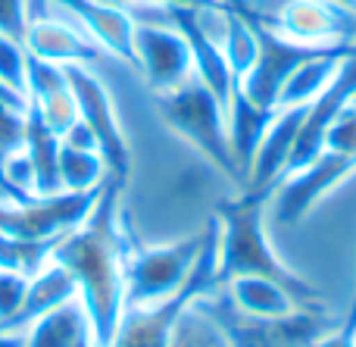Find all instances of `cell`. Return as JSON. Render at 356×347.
Segmentation results:
<instances>
[{"label":"cell","instance_id":"obj_31","mask_svg":"<svg viewBox=\"0 0 356 347\" xmlns=\"http://www.w3.org/2000/svg\"><path fill=\"white\" fill-rule=\"evenodd\" d=\"M338 3H344V6H353V0H338Z\"/></svg>","mask_w":356,"mask_h":347},{"label":"cell","instance_id":"obj_33","mask_svg":"<svg viewBox=\"0 0 356 347\" xmlns=\"http://www.w3.org/2000/svg\"><path fill=\"white\" fill-rule=\"evenodd\" d=\"M353 10H356V0H353Z\"/></svg>","mask_w":356,"mask_h":347},{"label":"cell","instance_id":"obj_27","mask_svg":"<svg viewBox=\"0 0 356 347\" xmlns=\"http://www.w3.org/2000/svg\"><path fill=\"white\" fill-rule=\"evenodd\" d=\"M325 150L356 156V104H347L325 131Z\"/></svg>","mask_w":356,"mask_h":347},{"label":"cell","instance_id":"obj_25","mask_svg":"<svg viewBox=\"0 0 356 347\" xmlns=\"http://www.w3.org/2000/svg\"><path fill=\"white\" fill-rule=\"evenodd\" d=\"M41 3H47V0H0V35L25 41L29 22L38 13H44Z\"/></svg>","mask_w":356,"mask_h":347},{"label":"cell","instance_id":"obj_5","mask_svg":"<svg viewBox=\"0 0 356 347\" xmlns=\"http://www.w3.org/2000/svg\"><path fill=\"white\" fill-rule=\"evenodd\" d=\"M66 81H69V91H72L75 104H79V119L97 138V147H100V156L106 160L110 179L129 185L131 144L125 138L122 122H119L116 100H113L106 81L100 79L94 66H81V63L66 66Z\"/></svg>","mask_w":356,"mask_h":347},{"label":"cell","instance_id":"obj_17","mask_svg":"<svg viewBox=\"0 0 356 347\" xmlns=\"http://www.w3.org/2000/svg\"><path fill=\"white\" fill-rule=\"evenodd\" d=\"M353 44H344V47H322L313 50L294 72L288 75L282 94H278V106L275 110H288V106H309L316 97L325 94V88L334 81L338 75V66L344 60V54H350Z\"/></svg>","mask_w":356,"mask_h":347},{"label":"cell","instance_id":"obj_29","mask_svg":"<svg viewBox=\"0 0 356 347\" xmlns=\"http://www.w3.org/2000/svg\"><path fill=\"white\" fill-rule=\"evenodd\" d=\"M129 3L163 6V10H175V6H181V10H200V6H213V3H219V0H129ZM129 3H125V6H129Z\"/></svg>","mask_w":356,"mask_h":347},{"label":"cell","instance_id":"obj_14","mask_svg":"<svg viewBox=\"0 0 356 347\" xmlns=\"http://www.w3.org/2000/svg\"><path fill=\"white\" fill-rule=\"evenodd\" d=\"M75 298H79L75 279L56 260H50L41 273L29 279V288H25V294H22V304H19V310L0 325V332H6V335H25L29 325H35L38 319L47 316L50 310H56V307L69 304V300H75Z\"/></svg>","mask_w":356,"mask_h":347},{"label":"cell","instance_id":"obj_12","mask_svg":"<svg viewBox=\"0 0 356 347\" xmlns=\"http://www.w3.org/2000/svg\"><path fill=\"white\" fill-rule=\"evenodd\" d=\"M25 50L38 60L56 63V66H72V63H81V66H94L100 56H106L79 25L69 16L56 13H38L29 22V31H25Z\"/></svg>","mask_w":356,"mask_h":347},{"label":"cell","instance_id":"obj_11","mask_svg":"<svg viewBox=\"0 0 356 347\" xmlns=\"http://www.w3.org/2000/svg\"><path fill=\"white\" fill-rule=\"evenodd\" d=\"M47 3L72 19L106 56L135 69V16L129 6L104 0H47Z\"/></svg>","mask_w":356,"mask_h":347},{"label":"cell","instance_id":"obj_7","mask_svg":"<svg viewBox=\"0 0 356 347\" xmlns=\"http://www.w3.org/2000/svg\"><path fill=\"white\" fill-rule=\"evenodd\" d=\"M356 175V156L322 150L313 163L288 172L269 194L272 219L275 223H300L313 213L328 194H334L347 179Z\"/></svg>","mask_w":356,"mask_h":347},{"label":"cell","instance_id":"obj_8","mask_svg":"<svg viewBox=\"0 0 356 347\" xmlns=\"http://www.w3.org/2000/svg\"><path fill=\"white\" fill-rule=\"evenodd\" d=\"M263 22L300 47L356 44V10L338 0H278Z\"/></svg>","mask_w":356,"mask_h":347},{"label":"cell","instance_id":"obj_24","mask_svg":"<svg viewBox=\"0 0 356 347\" xmlns=\"http://www.w3.org/2000/svg\"><path fill=\"white\" fill-rule=\"evenodd\" d=\"M31 104H35V110L41 113V119L47 122V129L56 131V135H63L69 125L79 122V104H75L69 88L47 94V97H41V100H31Z\"/></svg>","mask_w":356,"mask_h":347},{"label":"cell","instance_id":"obj_30","mask_svg":"<svg viewBox=\"0 0 356 347\" xmlns=\"http://www.w3.org/2000/svg\"><path fill=\"white\" fill-rule=\"evenodd\" d=\"M104 3H116V6H125L129 0H104Z\"/></svg>","mask_w":356,"mask_h":347},{"label":"cell","instance_id":"obj_20","mask_svg":"<svg viewBox=\"0 0 356 347\" xmlns=\"http://www.w3.org/2000/svg\"><path fill=\"white\" fill-rule=\"evenodd\" d=\"M219 50H222V56H225L228 69L234 72V79H244L259 56L257 29H253L250 19L234 13L232 6H228V22H225V31H222Z\"/></svg>","mask_w":356,"mask_h":347},{"label":"cell","instance_id":"obj_19","mask_svg":"<svg viewBox=\"0 0 356 347\" xmlns=\"http://www.w3.org/2000/svg\"><path fill=\"white\" fill-rule=\"evenodd\" d=\"M110 181L106 160L97 150H79L60 144V185L63 191H100Z\"/></svg>","mask_w":356,"mask_h":347},{"label":"cell","instance_id":"obj_21","mask_svg":"<svg viewBox=\"0 0 356 347\" xmlns=\"http://www.w3.org/2000/svg\"><path fill=\"white\" fill-rule=\"evenodd\" d=\"M169 347H232V341L219 325V319L203 307V300H197L178 316Z\"/></svg>","mask_w":356,"mask_h":347},{"label":"cell","instance_id":"obj_3","mask_svg":"<svg viewBox=\"0 0 356 347\" xmlns=\"http://www.w3.org/2000/svg\"><path fill=\"white\" fill-rule=\"evenodd\" d=\"M154 100L156 113L169 125V131H175L194 154H200V160L219 179L238 185V194L244 191V175H241L232 144H228L225 104L197 75H191L181 85L169 88L163 94H154Z\"/></svg>","mask_w":356,"mask_h":347},{"label":"cell","instance_id":"obj_1","mask_svg":"<svg viewBox=\"0 0 356 347\" xmlns=\"http://www.w3.org/2000/svg\"><path fill=\"white\" fill-rule=\"evenodd\" d=\"M122 181L110 179L97 197L91 216L75 232L60 238L54 260L66 269L79 285V300L88 316L91 347H110L125 316V266L129 254L138 248L135 229L129 223Z\"/></svg>","mask_w":356,"mask_h":347},{"label":"cell","instance_id":"obj_6","mask_svg":"<svg viewBox=\"0 0 356 347\" xmlns=\"http://www.w3.org/2000/svg\"><path fill=\"white\" fill-rule=\"evenodd\" d=\"M100 191H60L50 197H31L25 204L0 200V235L29 238V241H60L91 216Z\"/></svg>","mask_w":356,"mask_h":347},{"label":"cell","instance_id":"obj_22","mask_svg":"<svg viewBox=\"0 0 356 347\" xmlns=\"http://www.w3.org/2000/svg\"><path fill=\"white\" fill-rule=\"evenodd\" d=\"M56 244L60 241H29V238L0 235V269L31 279L54 260Z\"/></svg>","mask_w":356,"mask_h":347},{"label":"cell","instance_id":"obj_9","mask_svg":"<svg viewBox=\"0 0 356 347\" xmlns=\"http://www.w3.org/2000/svg\"><path fill=\"white\" fill-rule=\"evenodd\" d=\"M135 72L154 94L194 75L191 44L172 22H135Z\"/></svg>","mask_w":356,"mask_h":347},{"label":"cell","instance_id":"obj_26","mask_svg":"<svg viewBox=\"0 0 356 347\" xmlns=\"http://www.w3.org/2000/svg\"><path fill=\"white\" fill-rule=\"evenodd\" d=\"M25 66H29L25 41L0 35V81L25 94Z\"/></svg>","mask_w":356,"mask_h":347},{"label":"cell","instance_id":"obj_2","mask_svg":"<svg viewBox=\"0 0 356 347\" xmlns=\"http://www.w3.org/2000/svg\"><path fill=\"white\" fill-rule=\"evenodd\" d=\"M266 204L269 194L241 191L228 200H219L213 210V219L219 223V282L225 285L241 275H263L284 285L300 304L319 307V288L300 279L272 248L266 232Z\"/></svg>","mask_w":356,"mask_h":347},{"label":"cell","instance_id":"obj_4","mask_svg":"<svg viewBox=\"0 0 356 347\" xmlns=\"http://www.w3.org/2000/svg\"><path fill=\"white\" fill-rule=\"evenodd\" d=\"M203 241H207V229L166 244H150V248L138 244L129 254V266H125V285H129L125 300H129V307H154L175 298L188 285V275L194 269Z\"/></svg>","mask_w":356,"mask_h":347},{"label":"cell","instance_id":"obj_28","mask_svg":"<svg viewBox=\"0 0 356 347\" xmlns=\"http://www.w3.org/2000/svg\"><path fill=\"white\" fill-rule=\"evenodd\" d=\"M25 288H29V279H25V275L0 269V325L19 310Z\"/></svg>","mask_w":356,"mask_h":347},{"label":"cell","instance_id":"obj_16","mask_svg":"<svg viewBox=\"0 0 356 347\" xmlns=\"http://www.w3.org/2000/svg\"><path fill=\"white\" fill-rule=\"evenodd\" d=\"M272 116H275V110H263L253 100H247L238 85L232 88V94L225 100V129H228V144H232L234 163H238L244 181H247V169H250L253 156H257V147L263 141L266 129H269Z\"/></svg>","mask_w":356,"mask_h":347},{"label":"cell","instance_id":"obj_10","mask_svg":"<svg viewBox=\"0 0 356 347\" xmlns=\"http://www.w3.org/2000/svg\"><path fill=\"white\" fill-rule=\"evenodd\" d=\"M250 22L259 38V56L250 66V72H247L244 79H238V88L244 91V97L253 100L257 106L275 110L278 94H282L288 75L294 72L313 50H322V47H300V44L282 38L269 22H263V19H250Z\"/></svg>","mask_w":356,"mask_h":347},{"label":"cell","instance_id":"obj_32","mask_svg":"<svg viewBox=\"0 0 356 347\" xmlns=\"http://www.w3.org/2000/svg\"><path fill=\"white\" fill-rule=\"evenodd\" d=\"M350 104H356V94H353V100H350Z\"/></svg>","mask_w":356,"mask_h":347},{"label":"cell","instance_id":"obj_23","mask_svg":"<svg viewBox=\"0 0 356 347\" xmlns=\"http://www.w3.org/2000/svg\"><path fill=\"white\" fill-rule=\"evenodd\" d=\"M69 88L66 81V66H56V63L38 60L29 54V66H25V97L29 100H41L54 91Z\"/></svg>","mask_w":356,"mask_h":347},{"label":"cell","instance_id":"obj_13","mask_svg":"<svg viewBox=\"0 0 356 347\" xmlns=\"http://www.w3.org/2000/svg\"><path fill=\"white\" fill-rule=\"evenodd\" d=\"M303 116H307V106L275 110V116H272L269 129H266L263 141H259V147H257V156H253L250 169H247L244 191L272 194V188H275L278 179L284 175V166H288V156H291V150H294Z\"/></svg>","mask_w":356,"mask_h":347},{"label":"cell","instance_id":"obj_15","mask_svg":"<svg viewBox=\"0 0 356 347\" xmlns=\"http://www.w3.org/2000/svg\"><path fill=\"white\" fill-rule=\"evenodd\" d=\"M222 298L228 300L232 310H238L241 316H250V319H284L307 307L284 285L263 279V275H241V279L225 282L222 285Z\"/></svg>","mask_w":356,"mask_h":347},{"label":"cell","instance_id":"obj_18","mask_svg":"<svg viewBox=\"0 0 356 347\" xmlns=\"http://www.w3.org/2000/svg\"><path fill=\"white\" fill-rule=\"evenodd\" d=\"M22 347H91L81 300H69V304L50 310L47 316H41L35 325H29L22 335Z\"/></svg>","mask_w":356,"mask_h":347}]
</instances>
